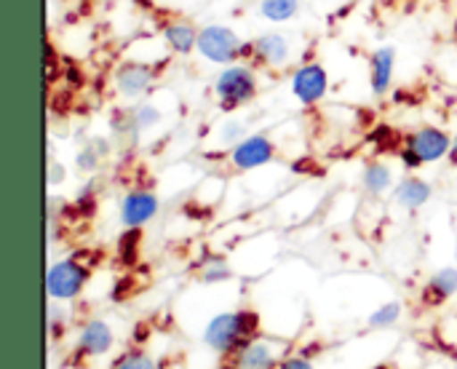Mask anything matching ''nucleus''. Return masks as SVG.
Returning <instances> with one entry per match:
<instances>
[{
  "label": "nucleus",
  "instance_id": "f257e3e1",
  "mask_svg": "<svg viewBox=\"0 0 457 369\" xmlns=\"http://www.w3.org/2000/svg\"><path fill=\"white\" fill-rule=\"evenodd\" d=\"M260 330V319L252 311H241V314H222L217 316L209 327H206V343L214 351L230 354L236 348H244L249 338H254Z\"/></svg>",
  "mask_w": 457,
  "mask_h": 369
},
{
  "label": "nucleus",
  "instance_id": "f03ea898",
  "mask_svg": "<svg viewBox=\"0 0 457 369\" xmlns=\"http://www.w3.org/2000/svg\"><path fill=\"white\" fill-rule=\"evenodd\" d=\"M257 88H260L257 86V75L246 64H230L214 80V96H217V105L225 113L252 102L257 96Z\"/></svg>",
  "mask_w": 457,
  "mask_h": 369
},
{
  "label": "nucleus",
  "instance_id": "7ed1b4c3",
  "mask_svg": "<svg viewBox=\"0 0 457 369\" xmlns=\"http://www.w3.org/2000/svg\"><path fill=\"white\" fill-rule=\"evenodd\" d=\"M206 62L212 64H236L238 56H244L246 43L241 40L238 32L222 24H206L198 32V48H195Z\"/></svg>",
  "mask_w": 457,
  "mask_h": 369
},
{
  "label": "nucleus",
  "instance_id": "20e7f679",
  "mask_svg": "<svg viewBox=\"0 0 457 369\" xmlns=\"http://www.w3.org/2000/svg\"><path fill=\"white\" fill-rule=\"evenodd\" d=\"M450 150H453L450 137L436 126H426V129H418L415 134L407 137V147L402 150V161H404V166L418 169L420 164H434V161L445 158Z\"/></svg>",
  "mask_w": 457,
  "mask_h": 369
},
{
  "label": "nucleus",
  "instance_id": "39448f33",
  "mask_svg": "<svg viewBox=\"0 0 457 369\" xmlns=\"http://www.w3.org/2000/svg\"><path fill=\"white\" fill-rule=\"evenodd\" d=\"M86 281H88L86 265H80L78 260H62V263L51 265V271L46 276V289L56 300H72L83 289Z\"/></svg>",
  "mask_w": 457,
  "mask_h": 369
},
{
  "label": "nucleus",
  "instance_id": "423d86ee",
  "mask_svg": "<svg viewBox=\"0 0 457 369\" xmlns=\"http://www.w3.org/2000/svg\"><path fill=\"white\" fill-rule=\"evenodd\" d=\"M329 88V75L321 64L311 62V64H303L295 75H292V94L300 105H316L324 99Z\"/></svg>",
  "mask_w": 457,
  "mask_h": 369
},
{
  "label": "nucleus",
  "instance_id": "0eeeda50",
  "mask_svg": "<svg viewBox=\"0 0 457 369\" xmlns=\"http://www.w3.org/2000/svg\"><path fill=\"white\" fill-rule=\"evenodd\" d=\"M244 56H252L254 64L260 67H278V64H287L289 59V40L278 32H268V35H260L257 40L246 43V51Z\"/></svg>",
  "mask_w": 457,
  "mask_h": 369
},
{
  "label": "nucleus",
  "instance_id": "6e6552de",
  "mask_svg": "<svg viewBox=\"0 0 457 369\" xmlns=\"http://www.w3.org/2000/svg\"><path fill=\"white\" fill-rule=\"evenodd\" d=\"M153 78L155 75H153V67L150 64H145V62H123L115 70V88L120 91V96L137 99L145 91H150Z\"/></svg>",
  "mask_w": 457,
  "mask_h": 369
},
{
  "label": "nucleus",
  "instance_id": "1a4fd4ad",
  "mask_svg": "<svg viewBox=\"0 0 457 369\" xmlns=\"http://www.w3.org/2000/svg\"><path fill=\"white\" fill-rule=\"evenodd\" d=\"M276 155V147L268 137L262 134H254V137H246L241 139L233 153H230V161L238 166V169H257V166H265L268 161H273Z\"/></svg>",
  "mask_w": 457,
  "mask_h": 369
},
{
  "label": "nucleus",
  "instance_id": "9d476101",
  "mask_svg": "<svg viewBox=\"0 0 457 369\" xmlns=\"http://www.w3.org/2000/svg\"><path fill=\"white\" fill-rule=\"evenodd\" d=\"M158 214V196L147 190H134L120 204V220L126 228H139Z\"/></svg>",
  "mask_w": 457,
  "mask_h": 369
},
{
  "label": "nucleus",
  "instance_id": "9b49d317",
  "mask_svg": "<svg viewBox=\"0 0 457 369\" xmlns=\"http://www.w3.org/2000/svg\"><path fill=\"white\" fill-rule=\"evenodd\" d=\"M394 67H396V51L391 46H383L372 54L370 59V83L375 94H386L394 80Z\"/></svg>",
  "mask_w": 457,
  "mask_h": 369
},
{
  "label": "nucleus",
  "instance_id": "f8f14e48",
  "mask_svg": "<svg viewBox=\"0 0 457 369\" xmlns=\"http://www.w3.org/2000/svg\"><path fill=\"white\" fill-rule=\"evenodd\" d=\"M198 32L190 21L185 19H174L169 24H163V40L174 54H193L198 48Z\"/></svg>",
  "mask_w": 457,
  "mask_h": 369
},
{
  "label": "nucleus",
  "instance_id": "ddd939ff",
  "mask_svg": "<svg viewBox=\"0 0 457 369\" xmlns=\"http://www.w3.org/2000/svg\"><path fill=\"white\" fill-rule=\"evenodd\" d=\"M110 346H112V332H110L107 324L91 322V324L83 327V332H80V348H83L86 354L99 356V354H104Z\"/></svg>",
  "mask_w": 457,
  "mask_h": 369
},
{
  "label": "nucleus",
  "instance_id": "4468645a",
  "mask_svg": "<svg viewBox=\"0 0 457 369\" xmlns=\"http://www.w3.org/2000/svg\"><path fill=\"white\" fill-rule=\"evenodd\" d=\"M455 292L457 271L455 268H445V271H439V273L428 281V287H426V303L439 306V303H445L447 298H453Z\"/></svg>",
  "mask_w": 457,
  "mask_h": 369
},
{
  "label": "nucleus",
  "instance_id": "2eb2a0df",
  "mask_svg": "<svg viewBox=\"0 0 457 369\" xmlns=\"http://www.w3.org/2000/svg\"><path fill=\"white\" fill-rule=\"evenodd\" d=\"M431 198V185H426L423 180H404L396 188V201L407 209H420L426 201Z\"/></svg>",
  "mask_w": 457,
  "mask_h": 369
},
{
  "label": "nucleus",
  "instance_id": "dca6fc26",
  "mask_svg": "<svg viewBox=\"0 0 457 369\" xmlns=\"http://www.w3.org/2000/svg\"><path fill=\"white\" fill-rule=\"evenodd\" d=\"M300 11V0H262L260 3V13L268 21H289L295 19Z\"/></svg>",
  "mask_w": 457,
  "mask_h": 369
},
{
  "label": "nucleus",
  "instance_id": "f3484780",
  "mask_svg": "<svg viewBox=\"0 0 457 369\" xmlns=\"http://www.w3.org/2000/svg\"><path fill=\"white\" fill-rule=\"evenodd\" d=\"M241 367L244 369H268L273 367V354L262 343H249L241 348Z\"/></svg>",
  "mask_w": 457,
  "mask_h": 369
},
{
  "label": "nucleus",
  "instance_id": "a211bd4d",
  "mask_svg": "<svg viewBox=\"0 0 457 369\" xmlns=\"http://www.w3.org/2000/svg\"><path fill=\"white\" fill-rule=\"evenodd\" d=\"M394 182V174L386 164H370L364 169V188L370 193H386Z\"/></svg>",
  "mask_w": 457,
  "mask_h": 369
},
{
  "label": "nucleus",
  "instance_id": "6ab92c4d",
  "mask_svg": "<svg viewBox=\"0 0 457 369\" xmlns=\"http://www.w3.org/2000/svg\"><path fill=\"white\" fill-rule=\"evenodd\" d=\"M158 121H161V113H158V107H153V105H142V107L134 113V126H137V129L155 126Z\"/></svg>",
  "mask_w": 457,
  "mask_h": 369
},
{
  "label": "nucleus",
  "instance_id": "aec40b11",
  "mask_svg": "<svg viewBox=\"0 0 457 369\" xmlns=\"http://www.w3.org/2000/svg\"><path fill=\"white\" fill-rule=\"evenodd\" d=\"M399 314H402L399 303H388V306L380 308L370 322H372V327H388V324H394V322L399 319Z\"/></svg>",
  "mask_w": 457,
  "mask_h": 369
},
{
  "label": "nucleus",
  "instance_id": "412c9836",
  "mask_svg": "<svg viewBox=\"0 0 457 369\" xmlns=\"http://www.w3.org/2000/svg\"><path fill=\"white\" fill-rule=\"evenodd\" d=\"M118 369H155V362L150 356H142V354H134L129 359H123Z\"/></svg>",
  "mask_w": 457,
  "mask_h": 369
},
{
  "label": "nucleus",
  "instance_id": "4be33fe9",
  "mask_svg": "<svg viewBox=\"0 0 457 369\" xmlns=\"http://www.w3.org/2000/svg\"><path fill=\"white\" fill-rule=\"evenodd\" d=\"M228 276H230V271H228V265H225L222 260L212 263V265H209V271L204 273V279H206V281H220V279H228Z\"/></svg>",
  "mask_w": 457,
  "mask_h": 369
},
{
  "label": "nucleus",
  "instance_id": "5701e85b",
  "mask_svg": "<svg viewBox=\"0 0 457 369\" xmlns=\"http://www.w3.org/2000/svg\"><path fill=\"white\" fill-rule=\"evenodd\" d=\"M241 131H244V126H241V123H236V121H230V123H225L222 137H225V139H238V137H241Z\"/></svg>",
  "mask_w": 457,
  "mask_h": 369
},
{
  "label": "nucleus",
  "instance_id": "b1692460",
  "mask_svg": "<svg viewBox=\"0 0 457 369\" xmlns=\"http://www.w3.org/2000/svg\"><path fill=\"white\" fill-rule=\"evenodd\" d=\"M78 166H80V169H94V166H96L94 150H83V153L78 155Z\"/></svg>",
  "mask_w": 457,
  "mask_h": 369
},
{
  "label": "nucleus",
  "instance_id": "393cba45",
  "mask_svg": "<svg viewBox=\"0 0 457 369\" xmlns=\"http://www.w3.org/2000/svg\"><path fill=\"white\" fill-rule=\"evenodd\" d=\"M281 369H311V365L305 362V359H287Z\"/></svg>",
  "mask_w": 457,
  "mask_h": 369
},
{
  "label": "nucleus",
  "instance_id": "a878e982",
  "mask_svg": "<svg viewBox=\"0 0 457 369\" xmlns=\"http://www.w3.org/2000/svg\"><path fill=\"white\" fill-rule=\"evenodd\" d=\"M450 158H453V161L457 164V137L453 139V150H450Z\"/></svg>",
  "mask_w": 457,
  "mask_h": 369
}]
</instances>
